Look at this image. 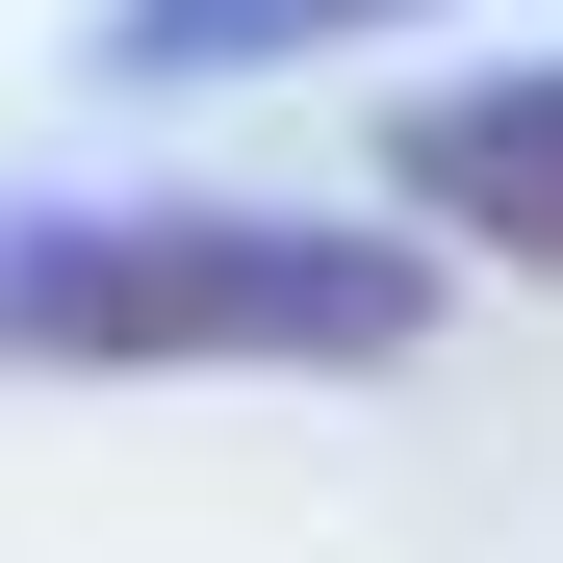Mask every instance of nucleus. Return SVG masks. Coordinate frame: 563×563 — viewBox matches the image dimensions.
Segmentation results:
<instances>
[{
	"label": "nucleus",
	"instance_id": "nucleus-1",
	"mask_svg": "<svg viewBox=\"0 0 563 563\" xmlns=\"http://www.w3.org/2000/svg\"><path fill=\"white\" fill-rule=\"evenodd\" d=\"M435 256L308 206H26L0 231V358H410Z\"/></svg>",
	"mask_w": 563,
	"mask_h": 563
},
{
	"label": "nucleus",
	"instance_id": "nucleus-2",
	"mask_svg": "<svg viewBox=\"0 0 563 563\" xmlns=\"http://www.w3.org/2000/svg\"><path fill=\"white\" fill-rule=\"evenodd\" d=\"M385 179L435 231H487L512 282H563V52H512V77H410L385 103Z\"/></svg>",
	"mask_w": 563,
	"mask_h": 563
},
{
	"label": "nucleus",
	"instance_id": "nucleus-3",
	"mask_svg": "<svg viewBox=\"0 0 563 563\" xmlns=\"http://www.w3.org/2000/svg\"><path fill=\"white\" fill-rule=\"evenodd\" d=\"M333 26H410V0H103V77H282Z\"/></svg>",
	"mask_w": 563,
	"mask_h": 563
}]
</instances>
